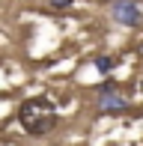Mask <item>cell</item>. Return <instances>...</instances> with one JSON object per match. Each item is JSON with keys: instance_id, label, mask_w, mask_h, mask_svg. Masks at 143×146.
Segmentation results:
<instances>
[{"instance_id": "2", "label": "cell", "mask_w": 143, "mask_h": 146, "mask_svg": "<svg viewBox=\"0 0 143 146\" xmlns=\"http://www.w3.org/2000/svg\"><path fill=\"white\" fill-rule=\"evenodd\" d=\"M95 110L99 113H122V110H128V98L119 92V84L113 78L101 81L99 92H95Z\"/></svg>"}, {"instance_id": "1", "label": "cell", "mask_w": 143, "mask_h": 146, "mask_svg": "<svg viewBox=\"0 0 143 146\" xmlns=\"http://www.w3.org/2000/svg\"><path fill=\"white\" fill-rule=\"evenodd\" d=\"M18 125L24 128V134L30 137H45L48 131L57 128V122H60V116H57V104L51 102L48 96H30L24 98L21 104H18Z\"/></svg>"}, {"instance_id": "6", "label": "cell", "mask_w": 143, "mask_h": 146, "mask_svg": "<svg viewBox=\"0 0 143 146\" xmlns=\"http://www.w3.org/2000/svg\"><path fill=\"white\" fill-rule=\"evenodd\" d=\"M140 92H143V75H140Z\"/></svg>"}, {"instance_id": "3", "label": "cell", "mask_w": 143, "mask_h": 146, "mask_svg": "<svg viewBox=\"0 0 143 146\" xmlns=\"http://www.w3.org/2000/svg\"><path fill=\"white\" fill-rule=\"evenodd\" d=\"M110 15H113L119 24H125V27H137V21H140V6L134 3V0H113Z\"/></svg>"}, {"instance_id": "4", "label": "cell", "mask_w": 143, "mask_h": 146, "mask_svg": "<svg viewBox=\"0 0 143 146\" xmlns=\"http://www.w3.org/2000/svg\"><path fill=\"white\" fill-rule=\"evenodd\" d=\"M113 66H116V57H107V54H99V57H95V69H99L101 75H110Z\"/></svg>"}, {"instance_id": "5", "label": "cell", "mask_w": 143, "mask_h": 146, "mask_svg": "<svg viewBox=\"0 0 143 146\" xmlns=\"http://www.w3.org/2000/svg\"><path fill=\"white\" fill-rule=\"evenodd\" d=\"M48 6L54 12H69L72 6H75V0H48Z\"/></svg>"}]
</instances>
